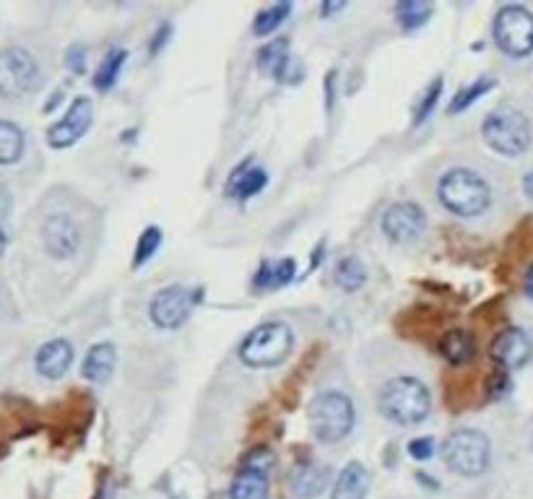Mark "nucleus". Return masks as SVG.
Segmentation results:
<instances>
[{
	"label": "nucleus",
	"instance_id": "obj_1",
	"mask_svg": "<svg viewBox=\"0 0 533 499\" xmlns=\"http://www.w3.org/2000/svg\"><path fill=\"white\" fill-rule=\"evenodd\" d=\"M385 419L396 424H419L427 419L432 409V396H429L427 385L416 377L401 375L393 377L380 390V401H377Z\"/></svg>",
	"mask_w": 533,
	"mask_h": 499
},
{
	"label": "nucleus",
	"instance_id": "obj_2",
	"mask_svg": "<svg viewBox=\"0 0 533 499\" xmlns=\"http://www.w3.org/2000/svg\"><path fill=\"white\" fill-rule=\"evenodd\" d=\"M442 206L458 216H479L492 201L489 185L471 169H450L440 180Z\"/></svg>",
	"mask_w": 533,
	"mask_h": 499
},
{
	"label": "nucleus",
	"instance_id": "obj_3",
	"mask_svg": "<svg viewBox=\"0 0 533 499\" xmlns=\"http://www.w3.org/2000/svg\"><path fill=\"white\" fill-rule=\"evenodd\" d=\"M312 435L320 442H341L354 429V403L344 393H320L307 409Z\"/></svg>",
	"mask_w": 533,
	"mask_h": 499
},
{
	"label": "nucleus",
	"instance_id": "obj_4",
	"mask_svg": "<svg viewBox=\"0 0 533 499\" xmlns=\"http://www.w3.org/2000/svg\"><path fill=\"white\" fill-rule=\"evenodd\" d=\"M481 136L497 154L518 156L531 146V123L515 107H497L481 125Z\"/></svg>",
	"mask_w": 533,
	"mask_h": 499
},
{
	"label": "nucleus",
	"instance_id": "obj_5",
	"mask_svg": "<svg viewBox=\"0 0 533 499\" xmlns=\"http://www.w3.org/2000/svg\"><path fill=\"white\" fill-rule=\"evenodd\" d=\"M292 331L284 323H263L242 341L240 357L247 367H276L292 351Z\"/></svg>",
	"mask_w": 533,
	"mask_h": 499
},
{
	"label": "nucleus",
	"instance_id": "obj_6",
	"mask_svg": "<svg viewBox=\"0 0 533 499\" xmlns=\"http://www.w3.org/2000/svg\"><path fill=\"white\" fill-rule=\"evenodd\" d=\"M445 466L458 476H479L489 466V440L476 429H458L442 445Z\"/></svg>",
	"mask_w": 533,
	"mask_h": 499
},
{
	"label": "nucleus",
	"instance_id": "obj_7",
	"mask_svg": "<svg viewBox=\"0 0 533 499\" xmlns=\"http://www.w3.org/2000/svg\"><path fill=\"white\" fill-rule=\"evenodd\" d=\"M39 65L37 60L21 47L0 50V97L19 99L32 94L39 86Z\"/></svg>",
	"mask_w": 533,
	"mask_h": 499
},
{
	"label": "nucleus",
	"instance_id": "obj_8",
	"mask_svg": "<svg viewBox=\"0 0 533 499\" xmlns=\"http://www.w3.org/2000/svg\"><path fill=\"white\" fill-rule=\"evenodd\" d=\"M494 42L513 58H526L533 52V13L523 6L500 8L494 19Z\"/></svg>",
	"mask_w": 533,
	"mask_h": 499
},
{
	"label": "nucleus",
	"instance_id": "obj_9",
	"mask_svg": "<svg viewBox=\"0 0 533 499\" xmlns=\"http://www.w3.org/2000/svg\"><path fill=\"white\" fill-rule=\"evenodd\" d=\"M273 453L268 448H253L245 455L240 474L234 476L229 499H268V474H271Z\"/></svg>",
	"mask_w": 533,
	"mask_h": 499
},
{
	"label": "nucleus",
	"instance_id": "obj_10",
	"mask_svg": "<svg viewBox=\"0 0 533 499\" xmlns=\"http://www.w3.org/2000/svg\"><path fill=\"white\" fill-rule=\"evenodd\" d=\"M195 302H198V294L185 289V286H167L151 302V320H154L156 328L175 331L188 320Z\"/></svg>",
	"mask_w": 533,
	"mask_h": 499
},
{
	"label": "nucleus",
	"instance_id": "obj_11",
	"mask_svg": "<svg viewBox=\"0 0 533 499\" xmlns=\"http://www.w3.org/2000/svg\"><path fill=\"white\" fill-rule=\"evenodd\" d=\"M91 117H94V107H91L89 99H76V102L71 104V110L65 112L58 123L50 125V130H47V143H50L52 149H68L78 138H84V133L91 125Z\"/></svg>",
	"mask_w": 533,
	"mask_h": 499
},
{
	"label": "nucleus",
	"instance_id": "obj_12",
	"mask_svg": "<svg viewBox=\"0 0 533 499\" xmlns=\"http://www.w3.org/2000/svg\"><path fill=\"white\" fill-rule=\"evenodd\" d=\"M424 224H427L424 211L416 203H396L383 214L385 237L398 242V245L416 240L424 232Z\"/></svg>",
	"mask_w": 533,
	"mask_h": 499
},
{
	"label": "nucleus",
	"instance_id": "obj_13",
	"mask_svg": "<svg viewBox=\"0 0 533 499\" xmlns=\"http://www.w3.org/2000/svg\"><path fill=\"white\" fill-rule=\"evenodd\" d=\"M489 354L502 370H520L531 359L533 344L528 333H523L520 328H507V331H502L500 336L494 338L492 346H489Z\"/></svg>",
	"mask_w": 533,
	"mask_h": 499
},
{
	"label": "nucleus",
	"instance_id": "obj_14",
	"mask_svg": "<svg viewBox=\"0 0 533 499\" xmlns=\"http://www.w3.org/2000/svg\"><path fill=\"white\" fill-rule=\"evenodd\" d=\"M42 242H45V250L52 255V258H73L81 245V234H78V227L73 224L68 216L58 214L50 216L42 227Z\"/></svg>",
	"mask_w": 533,
	"mask_h": 499
},
{
	"label": "nucleus",
	"instance_id": "obj_15",
	"mask_svg": "<svg viewBox=\"0 0 533 499\" xmlns=\"http://www.w3.org/2000/svg\"><path fill=\"white\" fill-rule=\"evenodd\" d=\"M34 364H37L39 375L47 380H58L73 364V346L65 338H52L45 346H39Z\"/></svg>",
	"mask_w": 533,
	"mask_h": 499
},
{
	"label": "nucleus",
	"instance_id": "obj_16",
	"mask_svg": "<svg viewBox=\"0 0 533 499\" xmlns=\"http://www.w3.org/2000/svg\"><path fill=\"white\" fill-rule=\"evenodd\" d=\"M328 487V468L318 463H297L289 474V492L297 499H315Z\"/></svg>",
	"mask_w": 533,
	"mask_h": 499
},
{
	"label": "nucleus",
	"instance_id": "obj_17",
	"mask_svg": "<svg viewBox=\"0 0 533 499\" xmlns=\"http://www.w3.org/2000/svg\"><path fill=\"white\" fill-rule=\"evenodd\" d=\"M266 182V169L250 162L240 164V169H237L232 180H229L227 195L229 198H237V201H247V198H253V195H258L260 190L266 188Z\"/></svg>",
	"mask_w": 533,
	"mask_h": 499
},
{
	"label": "nucleus",
	"instance_id": "obj_18",
	"mask_svg": "<svg viewBox=\"0 0 533 499\" xmlns=\"http://www.w3.org/2000/svg\"><path fill=\"white\" fill-rule=\"evenodd\" d=\"M370 489V474L362 463H349L333 484L331 499H364Z\"/></svg>",
	"mask_w": 533,
	"mask_h": 499
},
{
	"label": "nucleus",
	"instance_id": "obj_19",
	"mask_svg": "<svg viewBox=\"0 0 533 499\" xmlns=\"http://www.w3.org/2000/svg\"><path fill=\"white\" fill-rule=\"evenodd\" d=\"M294 271H297V266H294L292 258L266 260V263H263V266L258 268V273H255L253 286L258 289V292H271V289H281V286H286L289 281L294 279Z\"/></svg>",
	"mask_w": 533,
	"mask_h": 499
},
{
	"label": "nucleus",
	"instance_id": "obj_20",
	"mask_svg": "<svg viewBox=\"0 0 533 499\" xmlns=\"http://www.w3.org/2000/svg\"><path fill=\"white\" fill-rule=\"evenodd\" d=\"M115 346L112 344H97L91 346L89 354H86L84 359V377L86 380H91V383H102V380H107V377L112 375V370H115Z\"/></svg>",
	"mask_w": 533,
	"mask_h": 499
},
{
	"label": "nucleus",
	"instance_id": "obj_21",
	"mask_svg": "<svg viewBox=\"0 0 533 499\" xmlns=\"http://www.w3.org/2000/svg\"><path fill=\"white\" fill-rule=\"evenodd\" d=\"M440 354L448 359L450 364H455V367L471 362L476 354L474 336L468 331H448L440 341Z\"/></svg>",
	"mask_w": 533,
	"mask_h": 499
},
{
	"label": "nucleus",
	"instance_id": "obj_22",
	"mask_svg": "<svg viewBox=\"0 0 533 499\" xmlns=\"http://www.w3.org/2000/svg\"><path fill=\"white\" fill-rule=\"evenodd\" d=\"M289 60L292 58H289V42L286 39H273L266 47H260L258 52V68L273 78L281 76V71H284V65Z\"/></svg>",
	"mask_w": 533,
	"mask_h": 499
},
{
	"label": "nucleus",
	"instance_id": "obj_23",
	"mask_svg": "<svg viewBox=\"0 0 533 499\" xmlns=\"http://www.w3.org/2000/svg\"><path fill=\"white\" fill-rule=\"evenodd\" d=\"M125 60H128V52L120 50V47L107 50V55H104L97 68V76H94V86H97L99 91H110L112 86H115L120 71H123Z\"/></svg>",
	"mask_w": 533,
	"mask_h": 499
},
{
	"label": "nucleus",
	"instance_id": "obj_24",
	"mask_svg": "<svg viewBox=\"0 0 533 499\" xmlns=\"http://www.w3.org/2000/svg\"><path fill=\"white\" fill-rule=\"evenodd\" d=\"M338 289H344V292H357L362 289L364 281H367V271H364L362 260L357 255H349L336 266V276H333Z\"/></svg>",
	"mask_w": 533,
	"mask_h": 499
},
{
	"label": "nucleus",
	"instance_id": "obj_25",
	"mask_svg": "<svg viewBox=\"0 0 533 499\" xmlns=\"http://www.w3.org/2000/svg\"><path fill=\"white\" fill-rule=\"evenodd\" d=\"M24 154V133L8 120H0V164L19 162Z\"/></svg>",
	"mask_w": 533,
	"mask_h": 499
},
{
	"label": "nucleus",
	"instance_id": "obj_26",
	"mask_svg": "<svg viewBox=\"0 0 533 499\" xmlns=\"http://www.w3.org/2000/svg\"><path fill=\"white\" fill-rule=\"evenodd\" d=\"M429 16H432V6L424 0H403L396 6V19L401 21L403 29H419L427 24Z\"/></svg>",
	"mask_w": 533,
	"mask_h": 499
},
{
	"label": "nucleus",
	"instance_id": "obj_27",
	"mask_svg": "<svg viewBox=\"0 0 533 499\" xmlns=\"http://www.w3.org/2000/svg\"><path fill=\"white\" fill-rule=\"evenodd\" d=\"M289 11H292L289 3H276V6H268L266 11L258 13V19H255V24H253V32L258 34V37H266V34L273 32V29H279L281 21H286V16H289Z\"/></svg>",
	"mask_w": 533,
	"mask_h": 499
},
{
	"label": "nucleus",
	"instance_id": "obj_28",
	"mask_svg": "<svg viewBox=\"0 0 533 499\" xmlns=\"http://www.w3.org/2000/svg\"><path fill=\"white\" fill-rule=\"evenodd\" d=\"M162 247V229L159 227H149L146 232L138 237L136 245V255H133V266H143V263H149L151 258L156 255V250Z\"/></svg>",
	"mask_w": 533,
	"mask_h": 499
},
{
	"label": "nucleus",
	"instance_id": "obj_29",
	"mask_svg": "<svg viewBox=\"0 0 533 499\" xmlns=\"http://www.w3.org/2000/svg\"><path fill=\"white\" fill-rule=\"evenodd\" d=\"M492 86H494L492 78H479V81H474V84H468L466 89H461L458 94H455L453 104H450V112H463L466 107H471L476 99L484 97Z\"/></svg>",
	"mask_w": 533,
	"mask_h": 499
},
{
	"label": "nucleus",
	"instance_id": "obj_30",
	"mask_svg": "<svg viewBox=\"0 0 533 499\" xmlns=\"http://www.w3.org/2000/svg\"><path fill=\"white\" fill-rule=\"evenodd\" d=\"M440 94H442V81L440 78H435V81H432V86L427 89V94L422 97V102H419V107H416L414 125H422L424 120L432 115V110H435V104H437V99H440Z\"/></svg>",
	"mask_w": 533,
	"mask_h": 499
},
{
	"label": "nucleus",
	"instance_id": "obj_31",
	"mask_svg": "<svg viewBox=\"0 0 533 499\" xmlns=\"http://www.w3.org/2000/svg\"><path fill=\"white\" fill-rule=\"evenodd\" d=\"M435 453V440L432 437H416L409 442V455L414 461H429Z\"/></svg>",
	"mask_w": 533,
	"mask_h": 499
},
{
	"label": "nucleus",
	"instance_id": "obj_32",
	"mask_svg": "<svg viewBox=\"0 0 533 499\" xmlns=\"http://www.w3.org/2000/svg\"><path fill=\"white\" fill-rule=\"evenodd\" d=\"M68 68L76 73H81L86 68V50L84 47H71L68 52Z\"/></svg>",
	"mask_w": 533,
	"mask_h": 499
},
{
	"label": "nucleus",
	"instance_id": "obj_33",
	"mask_svg": "<svg viewBox=\"0 0 533 499\" xmlns=\"http://www.w3.org/2000/svg\"><path fill=\"white\" fill-rule=\"evenodd\" d=\"M169 32H172V26L169 24L159 26V32H156L154 42H151V55H156V52H159V47H164V39L169 37Z\"/></svg>",
	"mask_w": 533,
	"mask_h": 499
},
{
	"label": "nucleus",
	"instance_id": "obj_34",
	"mask_svg": "<svg viewBox=\"0 0 533 499\" xmlns=\"http://www.w3.org/2000/svg\"><path fill=\"white\" fill-rule=\"evenodd\" d=\"M344 8V3H323V16H331V13L341 11Z\"/></svg>",
	"mask_w": 533,
	"mask_h": 499
},
{
	"label": "nucleus",
	"instance_id": "obj_35",
	"mask_svg": "<svg viewBox=\"0 0 533 499\" xmlns=\"http://www.w3.org/2000/svg\"><path fill=\"white\" fill-rule=\"evenodd\" d=\"M523 190H526L528 198H533V172H528V175L523 177Z\"/></svg>",
	"mask_w": 533,
	"mask_h": 499
},
{
	"label": "nucleus",
	"instance_id": "obj_36",
	"mask_svg": "<svg viewBox=\"0 0 533 499\" xmlns=\"http://www.w3.org/2000/svg\"><path fill=\"white\" fill-rule=\"evenodd\" d=\"M526 294L533 299V266L528 268V273H526Z\"/></svg>",
	"mask_w": 533,
	"mask_h": 499
},
{
	"label": "nucleus",
	"instance_id": "obj_37",
	"mask_svg": "<svg viewBox=\"0 0 533 499\" xmlns=\"http://www.w3.org/2000/svg\"><path fill=\"white\" fill-rule=\"evenodd\" d=\"M6 250V234H3V229H0V253Z\"/></svg>",
	"mask_w": 533,
	"mask_h": 499
}]
</instances>
